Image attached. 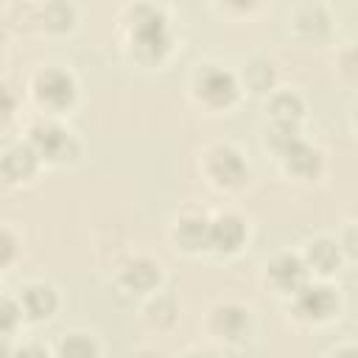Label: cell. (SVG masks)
I'll list each match as a JSON object with an SVG mask.
<instances>
[{"mask_svg": "<svg viewBox=\"0 0 358 358\" xmlns=\"http://www.w3.org/2000/svg\"><path fill=\"white\" fill-rule=\"evenodd\" d=\"M131 42L137 48L140 56L145 59H157L168 50V22L165 14L154 6H140L134 11V28H131Z\"/></svg>", "mask_w": 358, "mask_h": 358, "instance_id": "6da1fadb", "label": "cell"}, {"mask_svg": "<svg viewBox=\"0 0 358 358\" xmlns=\"http://www.w3.org/2000/svg\"><path fill=\"white\" fill-rule=\"evenodd\" d=\"M36 95H39L42 103H48L53 109H62V106L73 103V98H76V81H73V76L67 70H59V67L45 70L36 78Z\"/></svg>", "mask_w": 358, "mask_h": 358, "instance_id": "7a4b0ae2", "label": "cell"}, {"mask_svg": "<svg viewBox=\"0 0 358 358\" xmlns=\"http://www.w3.org/2000/svg\"><path fill=\"white\" fill-rule=\"evenodd\" d=\"M294 294H296V310L305 319H327L338 305L333 288L327 285H302Z\"/></svg>", "mask_w": 358, "mask_h": 358, "instance_id": "3957f363", "label": "cell"}, {"mask_svg": "<svg viewBox=\"0 0 358 358\" xmlns=\"http://www.w3.org/2000/svg\"><path fill=\"white\" fill-rule=\"evenodd\" d=\"M199 92L204 95L207 103H213V106H227V103L235 98L238 87H235L232 73H227V70H221V67H207V70L199 76Z\"/></svg>", "mask_w": 358, "mask_h": 358, "instance_id": "277c9868", "label": "cell"}, {"mask_svg": "<svg viewBox=\"0 0 358 358\" xmlns=\"http://www.w3.org/2000/svg\"><path fill=\"white\" fill-rule=\"evenodd\" d=\"M31 140H34V151L42 154V157H50V159H62L70 148V134L59 126V123H36L34 131H31Z\"/></svg>", "mask_w": 358, "mask_h": 358, "instance_id": "5b68a950", "label": "cell"}, {"mask_svg": "<svg viewBox=\"0 0 358 358\" xmlns=\"http://www.w3.org/2000/svg\"><path fill=\"white\" fill-rule=\"evenodd\" d=\"M246 238V227L238 215L227 213V215H218L213 224H210V232H207V243L215 246L218 252H235Z\"/></svg>", "mask_w": 358, "mask_h": 358, "instance_id": "8992f818", "label": "cell"}, {"mask_svg": "<svg viewBox=\"0 0 358 358\" xmlns=\"http://www.w3.org/2000/svg\"><path fill=\"white\" fill-rule=\"evenodd\" d=\"M210 173L221 182V185H238L246 176V165L241 159V154L229 145H215L210 151Z\"/></svg>", "mask_w": 358, "mask_h": 358, "instance_id": "52a82bcc", "label": "cell"}, {"mask_svg": "<svg viewBox=\"0 0 358 358\" xmlns=\"http://www.w3.org/2000/svg\"><path fill=\"white\" fill-rule=\"evenodd\" d=\"M268 277L277 288L282 291H296L305 285V263L294 255H280L274 257V263L268 266Z\"/></svg>", "mask_w": 358, "mask_h": 358, "instance_id": "ba28073f", "label": "cell"}, {"mask_svg": "<svg viewBox=\"0 0 358 358\" xmlns=\"http://www.w3.org/2000/svg\"><path fill=\"white\" fill-rule=\"evenodd\" d=\"M282 154H285V165H288L294 173H299V176H310V173H316L319 165H322L319 151H316L313 145L302 143L299 137H296L294 143H288V145L282 148Z\"/></svg>", "mask_w": 358, "mask_h": 358, "instance_id": "9c48e42d", "label": "cell"}, {"mask_svg": "<svg viewBox=\"0 0 358 358\" xmlns=\"http://www.w3.org/2000/svg\"><path fill=\"white\" fill-rule=\"evenodd\" d=\"M22 308L31 319H45L56 310V294L48 285H28L22 291Z\"/></svg>", "mask_w": 358, "mask_h": 358, "instance_id": "30bf717a", "label": "cell"}, {"mask_svg": "<svg viewBox=\"0 0 358 358\" xmlns=\"http://www.w3.org/2000/svg\"><path fill=\"white\" fill-rule=\"evenodd\" d=\"M36 151L31 145H14L6 157H3V168L11 179H25L36 171Z\"/></svg>", "mask_w": 358, "mask_h": 358, "instance_id": "8fae6325", "label": "cell"}, {"mask_svg": "<svg viewBox=\"0 0 358 358\" xmlns=\"http://www.w3.org/2000/svg\"><path fill=\"white\" fill-rule=\"evenodd\" d=\"M207 232H210V221L201 215H187L179 221L176 227V238L179 243H185L187 249H199L207 243Z\"/></svg>", "mask_w": 358, "mask_h": 358, "instance_id": "7c38bea8", "label": "cell"}, {"mask_svg": "<svg viewBox=\"0 0 358 358\" xmlns=\"http://www.w3.org/2000/svg\"><path fill=\"white\" fill-rule=\"evenodd\" d=\"M123 280L134 291H151L159 282V266H154L151 260H134V263H129Z\"/></svg>", "mask_w": 358, "mask_h": 358, "instance_id": "4fadbf2b", "label": "cell"}, {"mask_svg": "<svg viewBox=\"0 0 358 358\" xmlns=\"http://www.w3.org/2000/svg\"><path fill=\"white\" fill-rule=\"evenodd\" d=\"M308 263L319 271H333L338 266V246L333 241H313L308 246Z\"/></svg>", "mask_w": 358, "mask_h": 358, "instance_id": "5bb4252c", "label": "cell"}, {"mask_svg": "<svg viewBox=\"0 0 358 358\" xmlns=\"http://www.w3.org/2000/svg\"><path fill=\"white\" fill-rule=\"evenodd\" d=\"M59 355L62 358H98V344L84 333H73L62 341Z\"/></svg>", "mask_w": 358, "mask_h": 358, "instance_id": "9a60e30c", "label": "cell"}, {"mask_svg": "<svg viewBox=\"0 0 358 358\" xmlns=\"http://www.w3.org/2000/svg\"><path fill=\"white\" fill-rule=\"evenodd\" d=\"M271 112H274L277 123H296V117L302 115V101L296 92H280L271 101Z\"/></svg>", "mask_w": 358, "mask_h": 358, "instance_id": "2e32d148", "label": "cell"}, {"mask_svg": "<svg viewBox=\"0 0 358 358\" xmlns=\"http://www.w3.org/2000/svg\"><path fill=\"white\" fill-rule=\"evenodd\" d=\"M215 327L221 330V333H227V336H241L243 333V327H246V313L241 310V308H221L218 313H215Z\"/></svg>", "mask_w": 358, "mask_h": 358, "instance_id": "e0dca14e", "label": "cell"}, {"mask_svg": "<svg viewBox=\"0 0 358 358\" xmlns=\"http://www.w3.org/2000/svg\"><path fill=\"white\" fill-rule=\"evenodd\" d=\"M73 6H67V3H50L48 8H45V20H48V25L50 28H70V22H73Z\"/></svg>", "mask_w": 358, "mask_h": 358, "instance_id": "ac0fdd59", "label": "cell"}, {"mask_svg": "<svg viewBox=\"0 0 358 358\" xmlns=\"http://www.w3.org/2000/svg\"><path fill=\"white\" fill-rule=\"evenodd\" d=\"M17 319H20V308H17L11 299L0 296V336L11 333L14 324H17Z\"/></svg>", "mask_w": 358, "mask_h": 358, "instance_id": "d6986e66", "label": "cell"}, {"mask_svg": "<svg viewBox=\"0 0 358 358\" xmlns=\"http://www.w3.org/2000/svg\"><path fill=\"white\" fill-rule=\"evenodd\" d=\"M246 76H249V84H252L255 90H263V87H268V84H271V67H268V64H263V62L249 64Z\"/></svg>", "mask_w": 358, "mask_h": 358, "instance_id": "ffe728a7", "label": "cell"}, {"mask_svg": "<svg viewBox=\"0 0 358 358\" xmlns=\"http://www.w3.org/2000/svg\"><path fill=\"white\" fill-rule=\"evenodd\" d=\"M14 249H17V241L8 229H0V268L14 257Z\"/></svg>", "mask_w": 358, "mask_h": 358, "instance_id": "44dd1931", "label": "cell"}, {"mask_svg": "<svg viewBox=\"0 0 358 358\" xmlns=\"http://www.w3.org/2000/svg\"><path fill=\"white\" fill-rule=\"evenodd\" d=\"M11 109H14V95L6 87H0V120H6L11 115Z\"/></svg>", "mask_w": 358, "mask_h": 358, "instance_id": "7402d4cb", "label": "cell"}, {"mask_svg": "<svg viewBox=\"0 0 358 358\" xmlns=\"http://www.w3.org/2000/svg\"><path fill=\"white\" fill-rule=\"evenodd\" d=\"M11 358H48V352L39 347V344H28V347H22V350H17Z\"/></svg>", "mask_w": 358, "mask_h": 358, "instance_id": "603a6c76", "label": "cell"}, {"mask_svg": "<svg viewBox=\"0 0 358 358\" xmlns=\"http://www.w3.org/2000/svg\"><path fill=\"white\" fill-rule=\"evenodd\" d=\"M333 358H355V350H352V347H347V350H341V352H336Z\"/></svg>", "mask_w": 358, "mask_h": 358, "instance_id": "cb8c5ba5", "label": "cell"}, {"mask_svg": "<svg viewBox=\"0 0 358 358\" xmlns=\"http://www.w3.org/2000/svg\"><path fill=\"white\" fill-rule=\"evenodd\" d=\"M187 358H204V355H187Z\"/></svg>", "mask_w": 358, "mask_h": 358, "instance_id": "d4e9b609", "label": "cell"}, {"mask_svg": "<svg viewBox=\"0 0 358 358\" xmlns=\"http://www.w3.org/2000/svg\"><path fill=\"white\" fill-rule=\"evenodd\" d=\"M0 34H3V31H0Z\"/></svg>", "mask_w": 358, "mask_h": 358, "instance_id": "484cf974", "label": "cell"}]
</instances>
